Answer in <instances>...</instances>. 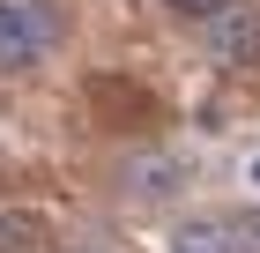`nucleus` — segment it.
I'll return each instance as SVG.
<instances>
[{
    "instance_id": "f257e3e1",
    "label": "nucleus",
    "mask_w": 260,
    "mask_h": 253,
    "mask_svg": "<svg viewBox=\"0 0 260 253\" xmlns=\"http://www.w3.org/2000/svg\"><path fill=\"white\" fill-rule=\"evenodd\" d=\"M52 45H60L52 0H0V67H38Z\"/></svg>"
},
{
    "instance_id": "f03ea898",
    "label": "nucleus",
    "mask_w": 260,
    "mask_h": 253,
    "mask_svg": "<svg viewBox=\"0 0 260 253\" xmlns=\"http://www.w3.org/2000/svg\"><path fill=\"white\" fill-rule=\"evenodd\" d=\"M201 30H208V52H216L223 67H253L260 60V8L253 0H231V8H223L216 22H201Z\"/></svg>"
},
{
    "instance_id": "7ed1b4c3",
    "label": "nucleus",
    "mask_w": 260,
    "mask_h": 253,
    "mask_svg": "<svg viewBox=\"0 0 260 253\" xmlns=\"http://www.w3.org/2000/svg\"><path fill=\"white\" fill-rule=\"evenodd\" d=\"M186 179H193V164H186L179 149H149V156H126V179H119V186L134 201H171Z\"/></svg>"
},
{
    "instance_id": "20e7f679",
    "label": "nucleus",
    "mask_w": 260,
    "mask_h": 253,
    "mask_svg": "<svg viewBox=\"0 0 260 253\" xmlns=\"http://www.w3.org/2000/svg\"><path fill=\"white\" fill-rule=\"evenodd\" d=\"M171 253H253V231L238 216H186L171 231Z\"/></svg>"
},
{
    "instance_id": "39448f33",
    "label": "nucleus",
    "mask_w": 260,
    "mask_h": 253,
    "mask_svg": "<svg viewBox=\"0 0 260 253\" xmlns=\"http://www.w3.org/2000/svg\"><path fill=\"white\" fill-rule=\"evenodd\" d=\"M164 8H171V15H186V22H216L231 0H164Z\"/></svg>"
},
{
    "instance_id": "423d86ee",
    "label": "nucleus",
    "mask_w": 260,
    "mask_h": 253,
    "mask_svg": "<svg viewBox=\"0 0 260 253\" xmlns=\"http://www.w3.org/2000/svg\"><path fill=\"white\" fill-rule=\"evenodd\" d=\"M22 238H30V223H0V253H30Z\"/></svg>"
},
{
    "instance_id": "0eeeda50",
    "label": "nucleus",
    "mask_w": 260,
    "mask_h": 253,
    "mask_svg": "<svg viewBox=\"0 0 260 253\" xmlns=\"http://www.w3.org/2000/svg\"><path fill=\"white\" fill-rule=\"evenodd\" d=\"M245 231H253V253H260V216H253V223H245Z\"/></svg>"
},
{
    "instance_id": "6e6552de",
    "label": "nucleus",
    "mask_w": 260,
    "mask_h": 253,
    "mask_svg": "<svg viewBox=\"0 0 260 253\" xmlns=\"http://www.w3.org/2000/svg\"><path fill=\"white\" fill-rule=\"evenodd\" d=\"M82 253H97V246H82Z\"/></svg>"
}]
</instances>
